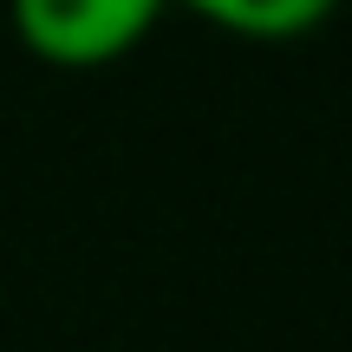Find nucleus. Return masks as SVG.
Returning <instances> with one entry per match:
<instances>
[{"label": "nucleus", "mask_w": 352, "mask_h": 352, "mask_svg": "<svg viewBox=\"0 0 352 352\" xmlns=\"http://www.w3.org/2000/svg\"><path fill=\"white\" fill-rule=\"evenodd\" d=\"M7 7L33 59L85 72V65H111L131 46H144L170 0H7Z\"/></svg>", "instance_id": "obj_1"}, {"label": "nucleus", "mask_w": 352, "mask_h": 352, "mask_svg": "<svg viewBox=\"0 0 352 352\" xmlns=\"http://www.w3.org/2000/svg\"><path fill=\"white\" fill-rule=\"evenodd\" d=\"M183 7L235 39H300L320 33L340 13V0H183Z\"/></svg>", "instance_id": "obj_2"}]
</instances>
